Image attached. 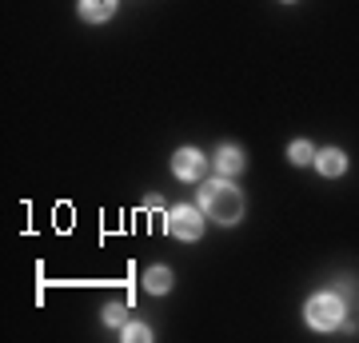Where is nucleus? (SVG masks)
I'll return each instance as SVG.
<instances>
[{
    "mask_svg": "<svg viewBox=\"0 0 359 343\" xmlns=\"http://www.w3.org/2000/svg\"><path fill=\"white\" fill-rule=\"evenodd\" d=\"M140 283H144L152 295H168V292H172V283H176V276H172V267L156 264V267H148V271H144Z\"/></svg>",
    "mask_w": 359,
    "mask_h": 343,
    "instance_id": "obj_6",
    "label": "nucleus"
},
{
    "mask_svg": "<svg viewBox=\"0 0 359 343\" xmlns=\"http://www.w3.org/2000/svg\"><path fill=\"white\" fill-rule=\"evenodd\" d=\"M204 168H208V160L200 156V148H180V152L172 156V172H176V180H184V184H200Z\"/></svg>",
    "mask_w": 359,
    "mask_h": 343,
    "instance_id": "obj_4",
    "label": "nucleus"
},
{
    "mask_svg": "<svg viewBox=\"0 0 359 343\" xmlns=\"http://www.w3.org/2000/svg\"><path fill=\"white\" fill-rule=\"evenodd\" d=\"M316 168H320V176H344L347 156L339 148H323V152H316Z\"/></svg>",
    "mask_w": 359,
    "mask_h": 343,
    "instance_id": "obj_8",
    "label": "nucleus"
},
{
    "mask_svg": "<svg viewBox=\"0 0 359 343\" xmlns=\"http://www.w3.org/2000/svg\"><path fill=\"white\" fill-rule=\"evenodd\" d=\"M287 160H292L295 168H304V164H316V148H311L308 140H292V144H287Z\"/></svg>",
    "mask_w": 359,
    "mask_h": 343,
    "instance_id": "obj_9",
    "label": "nucleus"
},
{
    "mask_svg": "<svg viewBox=\"0 0 359 343\" xmlns=\"http://www.w3.org/2000/svg\"><path fill=\"white\" fill-rule=\"evenodd\" d=\"M168 231L176 236V240H184V243H192V240H200L204 236V208H192V203H176L172 212H168Z\"/></svg>",
    "mask_w": 359,
    "mask_h": 343,
    "instance_id": "obj_3",
    "label": "nucleus"
},
{
    "mask_svg": "<svg viewBox=\"0 0 359 343\" xmlns=\"http://www.w3.org/2000/svg\"><path fill=\"white\" fill-rule=\"evenodd\" d=\"M124 319H128V307L124 304H104V323L108 328H124Z\"/></svg>",
    "mask_w": 359,
    "mask_h": 343,
    "instance_id": "obj_11",
    "label": "nucleus"
},
{
    "mask_svg": "<svg viewBox=\"0 0 359 343\" xmlns=\"http://www.w3.org/2000/svg\"><path fill=\"white\" fill-rule=\"evenodd\" d=\"M200 208H204L208 220L231 228V224L244 220V191L231 184V176H216L208 184H200Z\"/></svg>",
    "mask_w": 359,
    "mask_h": 343,
    "instance_id": "obj_1",
    "label": "nucleus"
},
{
    "mask_svg": "<svg viewBox=\"0 0 359 343\" xmlns=\"http://www.w3.org/2000/svg\"><path fill=\"white\" fill-rule=\"evenodd\" d=\"M116 4H120V0H80V16H84L88 25H104V20L116 16Z\"/></svg>",
    "mask_w": 359,
    "mask_h": 343,
    "instance_id": "obj_7",
    "label": "nucleus"
},
{
    "mask_svg": "<svg viewBox=\"0 0 359 343\" xmlns=\"http://www.w3.org/2000/svg\"><path fill=\"white\" fill-rule=\"evenodd\" d=\"M304 319H308V328H316V331H335L344 323V300L335 292L311 295L308 307H304Z\"/></svg>",
    "mask_w": 359,
    "mask_h": 343,
    "instance_id": "obj_2",
    "label": "nucleus"
},
{
    "mask_svg": "<svg viewBox=\"0 0 359 343\" xmlns=\"http://www.w3.org/2000/svg\"><path fill=\"white\" fill-rule=\"evenodd\" d=\"M244 148H236V144H224L216 152V160H212V168H216V176H236V172H244Z\"/></svg>",
    "mask_w": 359,
    "mask_h": 343,
    "instance_id": "obj_5",
    "label": "nucleus"
},
{
    "mask_svg": "<svg viewBox=\"0 0 359 343\" xmlns=\"http://www.w3.org/2000/svg\"><path fill=\"white\" fill-rule=\"evenodd\" d=\"M283 4H295V0H283Z\"/></svg>",
    "mask_w": 359,
    "mask_h": 343,
    "instance_id": "obj_12",
    "label": "nucleus"
},
{
    "mask_svg": "<svg viewBox=\"0 0 359 343\" xmlns=\"http://www.w3.org/2000/svg\"><path fill=\"white\" fill-rule=\"evenodd\" d=\"M124 339H128V343H152L156 335H152L148 323H124Z\"/></svg>",
    "mask_w": 359,
    "mask_h": 343,
    "instance_id": "obj_10",
    "label": "nucleus"
}]
</instances>
